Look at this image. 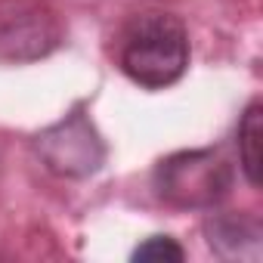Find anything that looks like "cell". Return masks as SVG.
Masks as SVG:
<instances>
[{
  "instance_id": "6da1fadb",
  "label": "cell",
  "mask_w": 263,
  "mask_h": 263,
  "mask_svg": "<svg viewBox=\"0 0 263 263\" xmlns=\"http://www.w3.org/2000/svg\"><path fill=\"white\" fill-rule=\"evenodd\" d=\"M189 31L171 13H140L118 34V68L143 90H167L189 68Z\"/></svg>"
},
{
  "instance_id": "7a4b0ae2",
  "label": "cell",
  "mask_w": 263,
  "mask_h": 263,
  "mask_svg": "<svg viewBox=\"0 0 263 263\" xmlns=\"http://www.w3.org/2000/svg\"><path fill=\"white\" fill-rule=\"evenodd\" d=\"M232 164L220 149H186L158 161L152 186L177 211H208L232 189Z\"/></svg>"
},
{
  "instance_id": "3957f363",
  "label": "cell",
  "mask_w": 263,
  "mask_h": 263,
  "mask_svg": "<svg viewBox=\"0 0 263 263\" xmlns=\"http://www.w3.org/2000/svg\"><path fill=\"white\" fill-rule=\"evenodd\" d=\"M34 149H37V158L44 161V167L65 180L90 177L105 161V143L96 134L93 121L81 108L68 111L62 121H56L44 134H37Z\"/></svg>"
},
{
  "instance_id": "277c9868",
  "label": "cell",
  "mask_w": 263,
  "mask_h": 263,
  "mask_svg": "<svg viewBox=\"0 0 263 263\" xmlns=\"http://www.w3.org/2000/svg\"><path fill=\"white\" fill-rule=\"evenodd\" d=\"M62 41L59 22L44 10L19 13L0 22V59L7 62H31L53 53Z\"/></svg>"
},
{
  "instance_id": "5b68a950",
  "label": "cell",
  "mask_w": 263,
  "mask_h": 263,
  "mask_svg": "<svg viewBox=\"0 0 263 263\" xmlns=\"http://www.w3.org/2000/svg\"><path fill=\"white\" fill-rule=\"evenodd\" d=\"M204 235L226 260H260L263 254V229L251 214H217L204 223Z\"/></svg>"
},
{
  "instance_id": "8992f818",
  "label": "cell",
  "mask_w": 263,
  "mask_h": 263,
  "mask_svg": "<svg viewBox=\"0 0 263 263\" xmlns=\"http://www.w3.org/2000/svg\"><path fill=\"white\" fill-rule=\"evenodd\" d=\"M260 137H263V108L260 102H248V108L241 111V121H238V130H235V146H238V164H241V174L245 180L260 189Z\"/></svg>"
},
{
  "instance_id": "52a82bcc",
  "label": "cell",
  "mask_w": 263,
  "mask_h": 263,
  "mask_svg": "<svg viewBox=\"0 0 263 263\" xmlns=\"http://www.w3.org/2000/svg\"><path fill=\"white\" fill-rule=\"evenodd\" d=\"M186 257V251H183V245L177 241V238H171V235H149L143 245H137L134 248V260L140 263V260H146V263H177V260H183Z\"/></svg>"
}]
</instances>
